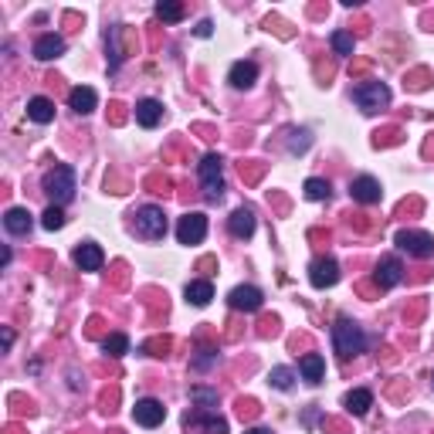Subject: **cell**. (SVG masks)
Wrapping results in <instances>:
<instances>
[{
	"instance_id": "obj_33",
	"label": "cell",
	"mask_w": 434,
	"mask_h": 434,
	"mask_svg": "<svg viewBox=\"0 0 434 434\" xmlns=\"http://www.w3.org/2000/svg\"><path fill=\"white\" fill-rule=\"evenodd\" d=\"M238 414H241V417H255V414H258V404H255V400H238Z\"/></svg>"
},
{
	"instance_id": "obj_22",
	"label": "cell",
	"mask_w": 434,
	"mask_h": 434,
	"mask_svg": "<svg viewBox=\"0 0 434 434\" xmlns=\"http://www.w3.org/2000/svg\"><path fill=\"white\" fill-rule=\"evenodd\" d=\"M299 370H302V377L309 380V383H319L322 374H326V359H322L319 353H305V357L299 359Z\"/></svg>"
},
{
	"instance_id": "obj_3",
	"label": "cell",
	"mask_w": 434,
	"mask_h": 434,
	"mask_svg": "<svg viewBox=\"0 0 434 434\" xmlns=\"http://www.w3.org/2000/svg\"><path fill=\"white\" fill-rule=\"evenodd\" d=\"M132 231L139 238H146V241H160L167 234V214H163V208H153V204L139 208L132 214Z\"/></svg>"
},
{
	"instance_id": "obj_1",
	"label": "cell",
	"mask_w": 434,
	"mask_h": 434,
	"mask_svg": "<svg viewBox=\"0 0 434 434\" xmlns=\"http://www.w3.org/2000/svg\"><path fill=\"white\" fill-rule=\"evenodd\" d=\"M333 346H336V353L343 359L359 357L366 350V333L353 319H336V326H333Z\"/></svg>"
},
{
	"instance_id": "obj_21",
	"label": "cell",
	"mask_w": 434,
	"mask_h": 434,
	"mask_svg": "<svg viewBox=\"0 0 434 434\" xmlns=\"http://www.w3.org/2000/svg\"><path fill=\"white\" fill-rule=\"evenodd\" d=\"M4 227L11 231V234H31V227H34V221H31V214L24 208H14L4 214Z\"/></svg>"
},
{
	"instance_id": "obj_20",
	"label": "cell",
	"mask_w": 434,
	"mask_h": 434,
	"mask_svg": "<svg viewBox=\"0 0 434 434\" xmlns=\"http://www.w3.org/2000/svg\"><path fill=\"white\" fill-rule=\"evenodd\" d=\"M68 102H72V109L82 115H89L95 109V102H98V95H95V89H89V85H78V89H72L68 92Z\"/></svg>"
},
{
	"instance_id": "obj_16",
	"label": "cell",
	"mask_w": 434,
	"mask_h": 434,
	"mask_svg": "<svg viewBox=\"0 0 434 434\" xmlns=\"http://www.w3.org/2000/svg\"><path fill=\"white\" fill-rule=\"evenodd\" d=\"M106 262V255H102V248L98 245H78L75 248V264L82 272H98Z\"/></svg>"
},
{
	"instance_id": "obj_31",
	"label": "cell",
	"mask_w": 434,
	"mask_h": 434,
	"mask_svg": "<svg viewBox=\"0 0 434 434\" xmlns=\"http://www.w3.org/2000/svg\"><path fill=\"white\" fill-rule=\"evenodd\" d=\"M309 146H312V136H309L305 129H292V132H288V150H292V153H305Z\"/></svg>"
},
{
	"instance_id": "obj_12",
	"label": "cell",
	"mask_w": 434,
	"mask_h": 434,
	"mask_svg": "<svg viewBox=\"0 0 434 434\" xmlns=\"http://www.w3.org/2000/svg\"><path fill=\"white\" fill-rule=\"evenodd\" d=\"M350 193H353V200H359V204H377L383 190H380V184L374 177H357V180L350 184Z\"/></svg>"
},
{
	"instance_id": "obj_34",
	"label": "cell",
	"mask_w": 434,
	"mask_h": 434,
	"mask_svg": "<svg viewBox=\"0 0 434 434\" xmlns=\"http://www.w3.org/2000/svg\"><path fill=\"white\" fill-rule=\"evenodd\" d=\"M210 31H214V24H210V20H200V24L193 27V34H197V38H210Z\"/></svg>"
},
{
	"instance_id": "obj_30",
	"label": "cell",
	"mask_w": 434,
	"mask_h": 434,
	"mask_svg": "<svg viewBox=\"0 0 434 434\" xmlns=\"http://www.w3.org/2000/svg\"><path fill=\"white\" fill-rule=\"evenodd\" d=\"M329 44H333V51L336 55H353V34H346V31H333V38H329Z\"/></svg>"
},
{
	"instance_id": "obj_17",
	"label": "cell",
	"mask_w": 434,
	"mask_h": 434,
	"mask_svg": "<svg viewBox=\"0 0 434 434\" xmlns=\"http://www.w3.org/2000/svg\"><path fill=\"white\" fill-rule=\"evenodd\" d=\"M400 279H404L400 262H397V258H380V264H377V285L380 288H394V285H400Z\"/></svg>"
},
{
	"instance_id": "obj_32",
	"label": "cell",
	"mask_w": 434,
	"mask_h": 434,
	"mask_svg": "<svg viewBox=\"0 0 434 434\" xmlns=\"http://www.w3.org/2000/svg\"><path fill=\"white\" fill-rule=\"evenodd\" d=\"M41 224L48 227V231H58V227H65V214H61V208H55V204H51V208L41 214Z\"/></svg>"
},
{
	"instance_id": "obj_25",
	"label": "cell",
	"mask_w": 434,
	"mask_h": 434,
	"mask_svg": "<svg viewBox=\"0 0 434 434\" xmlns=\"http://www.w3.org/2000/svg\"><path fill=\"white\" fill-rule=\"evenodd\" d=\"M184 14H187V7H184V4H170V0H160V4H156V18L167 20V24H177Z\"/></svg>"
},
{
	"instance_id": "obj_36",
	"label": "cell",
	"mask_w": 434,
	"mask_h": 434,
	"mask_svg": "<svg viewBox=\"0 0 434 434\" xmlns=\"http://www.w3.org/2000/svg\"><path fill=\"white\" fill-rule=\"evenodd\" d=\"M431 387H434V377H431Z\"/></svg>"
},
{
	"instance_id": "obj_4",
	"label": "cell",
	"mask_w": 434,
	"mask_h": 434,
	"mask_svg": "<svg viewBox=\"0 0 434 434\" xmlns=\"http://www.w3.org/2000/svg\"><path fill=\"white\" fill-rule=\"evenodd\" d=\"M200 187H204V197L208 200H221L224 197V177H221V156L217 153H208L204 160H200Z\"/></svg>"
},
{
	"instance_id": "obj_15",
	"label": "cell",
	"mask_w": 434,
	"mask_h": 434,
	"mask_svg": "<svg viewBox=\"0 0 434 434\" xmlns=\"http://www.w3.org/2000/svg\"><path fill=\"white\" fill-rule=\"evenodd\" d=\"M160 119H163V106H160L156 98H143V102H136V122H139L143 129L160 126Z\"/></svg>"
},
{
	"instance_id": "obj_26",
	"label": "cell",
	"mask_w": 434,
	"mask_h": 434,
	"mask_svg": "<svg viewBox=\"0 0 434 434\" xmlns=\"http://www.w3.org/2000/svg\"><path fill=\"white\" fill-rule=\"evenodd\" d=\"M268 383H272L275 390H292V383H295V374H292L288 366H275V370L268 374Z\"/></svg>"
},
{
	"instance_id": "obj_23",
	"label": "cell",
	"mask_w": 434,
	"mask_h": 434,
	"mask_svg": "<svg viewBox=\"0 0 434 434\" xmlns=\"http://www.w3.org/2000/svg\"><path fill=\"white\" fill-rule=\"evenodd\" d=\"M370 407H374V394H370V390L357 387V390H350V394H346V411H350V414L363 417Z\"/></svg>"
},
{
	"instance_id": "obj_2",
	"label": "cell",
	"mask_w": 434,
	"mask_h": 434,
	"mask_svg": "<svg viewBox=\"0 0 434 434\" xmlns=\"http://www.w3.org/2000/svg\"><path fill=\"white\" fill-rule=\"evenodd\" d=\"M44 193L55 200V208H61V204H68L72 197H75V170L72 167H55V170L44 173Z\"/></svg>"
},
{
	"instance_id": "obj_6",
	"label": "cell",
	"mask_w": 434,
	"mask_h": 434,
	"mask_svg": "<svg viewBox=\"0 0 434 434\" xmlns=\"http://www.w3.org/2000/svg\"><path fill=\"white\" fill-rule=\"evenodd\" d=\"M177 238H180V245H200V241L208 238V217H204L200 210L184 214L180 224H177Z\"/></svg>"
},
{
	"instance_id": "obj_10",
	"label": "cell",
	"mask_w": 434,
	"mask_h": 434,
	"mask_svg": "<svg viewBox=\"0 0 434 434\" xmlns=\"http://www.w3.org/2000/svg\"><path fill=\"white\" fill-rule=\"evenodd\" d=\"M187 431L190 434H227V424L217 414L210 411H197V414H187Z\"/></svg>"
},
{
	"instance_id": "obj_9",
	"label": "cell",
	"mask_w": 434,
	"mask_h": 434,
	"mask_svg": "<svg viewBox=\"0 0 434 434\" xmlns=\"http://www.w3.org/2000/svg\"><path fill=\"white\" fill-rule=\"evenodd\" d=\"M132 417H136V424H143V428H156V424H163V417H167V407L160 404V400H136V407H132Z\"/></svg>"
},
{
	"instance_id": "obj_5",
	"label": "cell",
	"mask_w": 434,
	"mask_h": 434,
	"mask_svg": "<svg viewBox=\"0 0 434 434\" xmlns=\"http://www.w3.org/2000/svg\"><path fill=\"white\" fill-rule=\"evenodd\" d=\"M353 98H357V106L363 113H380V109L390 106V89L383 82H363V85L353 89Z\"/></svg>"
},
{
	"instance_id": "obj_7",
	"label": "cell",
	"mask_w": 434,
	"mask_h": 434,
	"mask_svg": "<svg viewBox=\"0 0 434 434\" xmlns=\"http://www.w3.org/2000/svg\"><path fill=\"white\" fill-rule=\"evenodd\" d=\"M397 248L414 255V258H431L434 255V238L424 231H400L397 234Z\"/></svg>"
},
{
	"instance_id": "obj_8",
	"label": "cell",
	"mask_w": 434,
	"mask_h": 434,
	"mask_svg": "<svg viewBox=\"0 0 434 434\" xmlns=\"http://www.w3.org/2000/svg\"><path fill=\"white\" fill-rule=\"evenodd\" d=\"M227 302H231V309H238V312H258L264 295H262V288H255V285H238L227 295Z\"/></svg>"
},
{
	"instance_id": "obj_14",
	"label": "cell",
	"mask_w": 434,
	"mask_h": 434,
	"mask_svg": "<svg viewBox=\"0 0 434 434\" xmlns=\"http://www.w3.org/2000/svg\"><path fill=\"white\" fill-rule=\"evenodd\" d=\"M255 78H258V65H255V61H234V65H231V75H227V82H231L234 89H251V85H255Z\"/></svg>"
},
{
	"instance_id": "obj_28",
	"label": "cell",
	"mask_w": 434,
	"mask_h": 434,
	"mask_svg": "<svg viewBox=\"0 0 434 434\" xmlns=\"http://www.w3.org/2000/svg\"><path fill=\"white\" fill-rule=\"evenodd\" d=\"M305 197L309 200H329V180H319V177L305 180Z\"/></svg>"
},
{
	"instance_id": "obj_11",
	"label": "cell",
	"mask_w": 434,
	"mask_h": 434,
	"mask_svg": "<svg viewBox=\"0 0 434 434\" xmlns=\"http://www.w3.org/2000/svg\"><path fill=\"white\" fill-rule=\"evenodd\" d=\"M309 282L316 285V288H329V285L340 282V264L333 262V258H316L312 268H309Z\"/></svg>"
},
{
	"instance_id": "obj_27",
	"label": "cell",
	"mask_w": 434,
	"mask_h": 434,
	"mask_svg": "<svg viewBox=\"0 0 434 434\" xmlns=\"http://www.w3.org/2000/svg\"><path fill=\"white\" fill-rule=\"evenodd\" d=\"M190 400L200 404L204 411H210V407H217V390H210V387H190Z\"/></svg>"
},
{
	"instance_id": "obj_13",
	"label": "cell",
	"mask_w": 434,
	"mask_h": 434,
	"mask_svg": "<svg viewBox=\"0 0 434 434\" xmlns=\"http://www.w3.org/2000/svg\"><path fill=\"white\" fill-rule=\"evenodd\" d=\"M227 231H231L234 238H251V234H255V210L238 208L231 217H227Z\"/></svg>"
},
{
	"instance_id": "obj_29",
	"label": "cell",
	"mask_w": 434,
	"mask_h": 434,
	"mask_svg": "<svg viewBox=\"0 0 434 434\" xmlns=\"http://www.w3.org/2000/svg\"><path fill=\"white\" fill-rule=\"evenodd\" d=\"M102 350H106L109 357H122V353L129 350V340H126L122 333H113V336H106V340H102Z\"/></svg>"
},
{
	"instance_id": "obj_19",
	"label": "cell",
	"mask_w": 434,
	"mask_h": 434,
	"mask_svg": "<svg viewBox=\"0 0 434 434\" xmlns=\"http://www.w3.org/2000/svg\"><path fill=\"white\" fill-rule=\"evenodd\" d=\"M65 55V38H58V34H41L34 41V58L38 61H51V58Z\"/></svg>"
},
{
	"instance_id": "obj_35",
	"label": "cell",
	"mask_w": 434,
	"mask_h": 434,
	"mask_svg": "<svg viewBox=\"0 0 434 434\" xmlns=\"http://www.w3.org/2000/svg\"><path fill=\"white\" fill-rule=\"evenodd\" d=\"M245 434H272V431H268V428H248Z\"/></svg>"
},
{
	"instance_id": "obj_24",
	"label": "cell",
	"mask_w": 434,
	"mask_h": 434,
	"mask_svg": "<svg viewBox=\"0 0 434 434\" xmlns=\"http://www.w3.org/2000/svg\"><path fill=\"white\" fill-rule=\"evenodd\" d=\"M214 299V285L208 279H197V282L187 285V302L190 305H208Z\"/></svg>"
},
{
	"instance_id": "obj_18",
	"label": "cell",
	"mask_w": 434,
	"mask_h": 434,
	"mask_svg": "<svg viewBox=\"0 0 434 434\" xmlns=\"http://www.w3.org/2000/svg\"><path fill=\"white\" fill-rule=\"evenodd\" d=\"M27 119L38 122V126H48V122L55 119V102L44 98V95H34V98L27 102Z\"/></svg>"
}]
</instances>
